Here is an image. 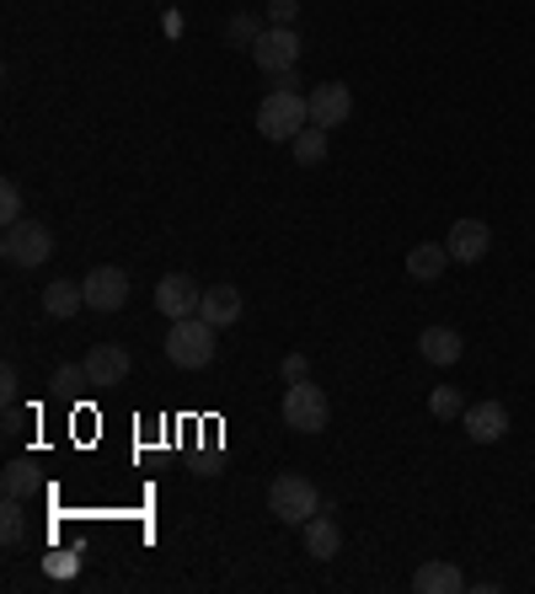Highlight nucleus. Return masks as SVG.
I'll return each mask as SVG.
<instances>
[{"instance_id": "9b49d317", "label": "nucleus", "mask_w": 535, "mask_h": 594, "mask_svg": "<svg viewBox=\"0 0 535 594\" xmlns=\"http://www.w3.org/2000/svg\"><path fill=\"white\" fill-rule=\"evenodd\" d=\"M461 429L472 434L476 445H498V440L508 434L504 402H476V407H466V413H461Z\"/></svg>"}, {"instance_id": "7ed1b4c3", "label": "nucleus", "mask_w": 535, "mask_h": 594, "mask_svg": "<svg viewBox=\"0 0 535 594\" xmlns=\"http://www.w3.org/2000/svg\"><path fill=\"white\" fill-rule=\"evenodd\" d=\"M166 359H172L178 370H204L209 359H214V328H209L204 316L172 322V332H166Z\"/></svg>"}, {"instance_id": "1a4fd4ad", "label": "nucleus", "mask_w": 535, "mask_h": 594, "mask_svg": "<svg viewBox=\"0 0 535 594\" xmlns=\"http://www.w3.org/2000/svg\"><path fill=\"white\" fill-rule=\"evenodd\" d=\"M305 102H311V123H316V129H343V123H349V113H354V91L343 87V81L316 87Z\"/></svg>"}, {"instance_id": "20e7f679", "label": "nucleus", "mask_w": 535, "mask_h": 594, "mask_svg": "<svg viewBox=\"0 0 535 594\" xmlns=\"http://www.w3.org/2000/svg\"><path fill=\"white\" fill-rule=\"evenodd\" d=\"M0 252H6L11 268H43L54 258V231H49L43 220H17V225H6Z\"/></svg>"}, {"instance_id": "f8f14e48", "label": "nucleus", "mask_w": 535, "mask_h": 594, "mask_svg": "<svg viewBox=\"0 0 535 594\" xmlns=\"http://www.w3.org/2000/svg\"><path fill=\"white\" fill-rule=\"evenodd\" d=\"M87 375H91V386L97 391L123 386V375H129V354H123L119 343H97V349L87 354Z\"/></svg>"}, {"instance_id": "4be33fe9", "label": "nucleus", "mask_w": 535, "mask_h": 594, "mask_svg": "<svg viewBox=\"0 0 535 594\" xmlns=\"http://www.w3.org/2000/svg\"><path fill=\"white\" fill-rule=\"evenodd\" d=\"M263 32L268 28L258 22V17H252V11H241V17H231V22H225V38H231V43H241V49H252Z\"/></svg>"}, {"instance_id": "a878e982", "label": "nucleus", "mask_w": 535, "mask_h": 594, "mask_svg": "<svg viewBox=\"0 0 535 594\" xmlns=\"http://www.w3.org/2000/svg\"><path fill=\"white\" fill-rule=\"evenodd\" d=\"M295 11H300V0H268V22H273V28H290Z\"/></svg>"}, {"instance_id": "5701e85b", "label": "nucleus", "mask_w": 535, "mask_h": 594, "mask_svg": "<svg viewBox=\"0 0 535 594\" xmlns=\"http://www.w3.org/2000/svg\"><path fill=\"white\" fill-rule=\"evenodd\" d=\"M428 413L440 417V423H450V417L466 413V402H461V391H455V386H434V396H428Z\"/></svg>"}, {"instance_id": "f3484780", "label": "nucleus", "mask_w": 535, "mask_h": 594, "mask_svg": "<svg viewBox=\"0 0 535 594\" xmlns=\"http://www.w3.org/2000/svg\"><path fill=\"white\" fill-rule=\"evenodd\" d=\"M87 305V290H75V279H54L49 290H43V311L49 316H75Z\"/></svg>"}, {"instance_id": "393cba45", "label": "nucleus", "mask_w": 535, "mask_h": 594, "mask_svg": "<svg viewBox=\"0 0 535 594\" xmlns=\"http://www.w3.org/2000/svg\"><path fill=\"white\" fill-rule=\"evenodd\" d=\"M0 220H6V225L28 220V214H22V188H17V182H0Z\"/></svg>"}, {"instance_id": "2eb2a0df", "label": "nucleus", "mask_w": 535, "mask_h": 594, "mask_svg": "<svg viewBox=\"0 0 535 594\" xmlns=\"http://www.w3.org/2000/svg\"><path fill=\"white\" fill-rule=\"evenodd\" d=\"M461 349H466V343H461V332L455 328H423L417 332V354L428 359V364H440V370H445V364H461Z\"/></svg>"}, {"instance_id": "423d86ee", "label": "nucleus", "mask_w": 535, "mask_h": 594, "mask_svg": "<svg viewBox=\"0 0 535 594\" xmlns=\"http://www.w3.org/2000/svg\"><path fill=\"white\" fill-rule=\"evenodd\" d=\"M199 300L204 290L188 279V273H166L161 284H155V311L166 316V322H182V316H199Z\"/></svg>"}, {"instance_id": "f03ea898", "label": "nucleus", "mask_w": 535, "mask_h": 594, "mask_svg": "<svg viewBox=\"0 0 535 594\" xmlns=\"http://www.w3.org/2000/svg\"><path fill=\"white\" fill-rule=\"evenodd\" d=\"M305 123H311V102H305L300 91H268L263 108H258V129H263V140H273V145H290Z\"/></svg>"}, {"instance_id": "b1692460", "label": "nucleus", "mask_w": 535, "mask_h": 594, "mask_svg": "<svg viewBox=\"0 0 535 594\" xmlns=\"http://www.w3.org/2000/svg\"><path fill=\"white\" fill-rule=\"evenodd\" d=\"M81 386H91L87 364H60V370H54V391H64V396H75Z\"/></svg>"}, {"instance_id": "6ab92c4d", "label": "nucleus", "mask_w": 535, "mask_h": 594, "mask_svg": "<svg viewBox=\"0 0 535 594\" xmlns=\"http://www.w3.org/2000/svg\"><path fill=\"white\" fill-rule=\"evenodd\" d=\"M445 268H450V246H428V241H423V246L407 252V273L423 279V284H428V279H440Z\"/></svg>"}, {"instance_id": "aec40b11", "label": "nucleus", "mask_w": 535, "mask_h": 594, "mask_svg": "<svg viewBox=\"0 0 535 594\" xmlns=\"http://www.w3.org/2000/svg\"><path fill=\"white\" fill-rule=\"evenodd\" d=\"M22 535H28L22 499H6V504H0V541H6V546H22Z\"/></svg>"}, {"instance_id": "dca6fc26", "label": "nucleus", "mask_w": 535, "mask_h": 594, "mask_svg": "<svg viewBox=\"0 0 535 594\" xmlns=\"http://www.w3.org/2000/svg\"><path fill=\"white\" fill-rule=\"evenodd\" d=\"M199 316H204L209 328H231V322H241V290H231V284H214V290H204V300H199Z\"/></svg>"}, {"instance_id": "6e6552de", "label": "nucleus", "mask_w": 535, "mask_h": 594, "mask_svg": "<svg viewBox=\"0 0 535 594\" xmlns=\"http://www.w3.org/2000/svg\"><path fill=\"white\" fill-rule=\"evenodd\" d=\"M252 60H258V70H263V75L295 70V60H300V38H295V28H268L263 38L252 43Z\"/></svg>"}, {"instance_id": "39448f33", "label": "nucleus", "mask_w": 535, "mask_h": 594, "mask_svg": "<svg viewBox=\"0 0 535 594\" xmlns=\"http://www.w3.org/2000/svg\"><path fill=\"white\" fill-rule=\"evenodd\" d=\"M332 417V402L322 386H311V381H295V386L284 391V423L295 429V434H322Z\"/></svg>"}, {"instance_id": "4468645a", "label": "nucleus", "mask_w": 535, "mask_h": 594, "mask_svg": "<svg viewBox=\"0 0 535 594\" xmlns=\"http://www.w3.org/2000/svg\"><path fill=\"white\" fill-rule=\"evenodd\" d=\"M305 552H311L316 563H332V557L343 552V531H337V520H332L327 509L305 520Z\"/></svg>"}, {"instance_id": "0eeeda50", "label": "nucleus", "mask_w": 535, "mask_h": 594, "mask_svg": "<svg viewBox=\"0 0 535 594\" xmlns=\"http://www.w3.org/2000/svg\"><path fill=\"white\" fill-rule=\"evenodd\" d=\"M81 290H87L91 311H108V316H113V311H123V300H129V273L113 268V263H102V268H91L87 273V284H81Z\"/></svg>"}, {"instance_id": "bb28decb", "label": "nucleus", "mask_w": 535, "mask_h": 594, "mask_svg": "<svg viewBox=\"0 0 535 594\" xmlns=\"http://www.w3.org/2000/svg\"><path fill=\"white\" fill-rule=\"evenodd\" d=\"M279 375H284V386H295V381H305V375H311V364H305V354H284Z\"/></svg>"}, {"instance_id": "412c9836", "label": "nucleus", "mask_w": 535, "mask_h": 594, "mask_svg": "<svg viewBox=\"0 0 535 594\" xmlns=\"http://www.w3.org/2000/svg\"><path fill=\"white\" fill-rule=\"evenodd\" d=\"M0 482H6V499H28L32 487H38V476H32V461H11Z\"/></svg>"}, {"instance_id": "ddd939ff", "label": "nucleus", "mask_w": 535, "mask_h": 594, "mask_svg": "<svg viewBox=\"0 0 535 594\" xmlns=\"http://www.w3.org/2000/svg\"><path fill=\"white\" fill-rule=\"evenodd\" d=\"M413 590L417 594H461L466 590V573L455 563H445V557H434V563H417Z\"/></svg>"}, {"instance_id": "cd10ccee", "label": "nucleus", "mask_w": 535, "mask_h": 594, "mask_svg": "<svg viewBox=\"0 0 535 594\" xmlns=\"http://www.w3.org/2000/svg\"><path fill=\"white\" fill-rule=\"evenodd\" d=\"M17 386H22V381H17V364H6V370H0V396H6V407L17 402Z\"/></svg>"}, {"instance_id": "f257e3e1", "label": "nucleus", "mask_w": 535, "mask_h": 594, "mask_svg": "<svg viewBox=\"0 0 535 594\" xmlns=\"http://www.w3.org/2000/svg\"><path fill=\"white\" fill-rule=\"evenodd\" d=\"M268 514L273 520H284V525H305L311 514H322V493H316V482L300 472H279L268 482Z\"/></svg>"}, {"instance_id": "9d476101", "label": "nucleus", "mask_w": 535, "mask_h": 594, "mask_svg": "<svg viewBox=\"0 0 535 594\" xmlns=\"http://www.w3.org/2000/svg\"><path fill=\"white\" fill-rule=\"evenodd\" d=\"M445 246H450V263H482L487 246H493V231H487L482 220H455Z\"/></svg>"}, {"instance_id": "a211bd4d", "label": "nucleus", "mask_w": 535, "mask_h": 594, "mask_svg": "<svg viewBox=\"0 0 535 594\" xmlns=\"http://www.w3.org/2000/svg\"><path fill=\"white\" fill-rule=\"evenodd\" d=\"M290 155H295L300 167H322V161H327V129L305 123L295 140H290Z\"/></svg>"}, {"instance_id": "c85d7f7f", "label": "nucleus", "mask_w": 535, "mask_h": 594, "mask_svg": "<svg viewBox=\"0 0 535 594\" xmlns=\"http://www.w3.org/2000/svg\"><path fill=\"white\" fill-rule=\"evenodd\" d=\"M268 81H273V91H295V87H300L295 70H279V75H268Z\"/></svg>"}]
</instances>
